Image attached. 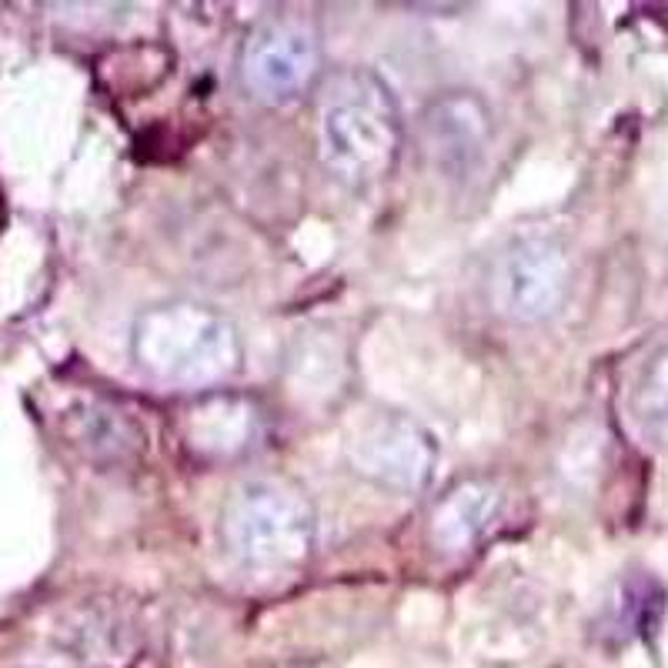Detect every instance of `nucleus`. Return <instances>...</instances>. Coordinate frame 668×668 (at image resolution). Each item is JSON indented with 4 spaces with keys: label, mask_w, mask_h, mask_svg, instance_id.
<instances>
[{
    "label": "nucleus",
    "mask_w": 668,
    "mask_h": 668,
    "mask_svg": "<svg viewBox=\"0 0 668 668\" xmlns=\"http://www.w3.org/2000/svg\"><path fill=\"white\" fill-rule=\"evenodd\" d=\"M134 361L160 385L211 388L241 368L237 327L194 301L157 304L134 324Z\"/></svg>",
    "instance_id": "nucleus-2"
},
{
    "label": "nucleus",
    "mask_w": 668,
    "mask_h": 668,
    "mask_svg": "<svg viewBox=\"0 0 668 668\" xmlns=\"http://www.w3.org/2000/svg\"><path fill=\"white\" fill-rule=\"evenodd\" d=\"M422 144L442 175H471L488 147L485 104L475 94H448L435 101L422 118Z\"/></svg>",
    "instance_id": "nucleus-7"
},
{
    "label": "nucleus",
    "mask_w": 668,
    "mask_h": 668,
    "mask_svg": "<svg viewBox=\"0 0 668 668\" xmlns=\"http://www.w3.org/2000/svg\"><path fill=\"white\" fill-rule=\"evenodd\" d=\"M628 417L645 438H668V345H661L628 388Z\"/></svg>",
    "instance_id": "nucleus-9"
},
{
    "label": "nucleus",
    "mask_w": 668,
    "mask_h": 668,
    "mask_svg": "<svg viewBox=\"0 0 668 668\" xmlns=\"http://www.w3.org/2000/svg\"><path fill=\"white\" fill-rule=\"evenodd\" d=\"M221 538L244 571L281 575L311 555L314 512L294 485L278 478H250L224 501Z\"/></svg>",
    "instance_id": "nucleus-3"
},
{
    "label": "nucleus",
    "mask_w": 668,
    "mask_h": 668,
    "mask_svg": "<svg viewBox=\"0 0 668 668\" xmlns=\"http://www.w3.org/2000/svg\"><path fill=\"white\" fill-rule=\"evenodd\" d=\"M571 291L568 247L552 234L515 237L491 265V308L515 324H542L555 318Z\"/></svg>",
    "instance_id": "nucleus-4"
},
{
    "label": "nucleus",
    "mask_w": 668,
    "mask_h": 668,
    "mask_svg": "<svg viewBox=\"0 0 668 668\" xmlns=\"http://www.w3.org/2000/svg\"><path fill=\"white\" fill-rule=\"evenodd\" d=\"M345 455L352 468L391 491H422L435 468V442L398 411L361 414L348 428Z\"/></svg>",
    "instance_id": "nucleus-6"
},
{
    "label": "nucleus",
    "mask_w": 668,
    "mask_h": 668,
    "mask_svg": "<svg viewBox=\"0 0 668 668\" xmlns=\"http://www.w3.org/2000/svg\"><path fill=\"white\" fill-rule=\"evenodd\" d=\"M314 131L321 164L348 188L381 181L401 151V114L394 94L375 70L365 67L334 70L321 84Z\"/></svg>",
    "instance_id": "nucleus-1"
},
{
    "label": "nucleus",
    "mask_w": 668,
    "mask_h": 668,
    "mask_svg": "<svg viewBox=\"0 0 668 668\" xmlns=\"http://www.w3.org/2000/svg\"><path fill=\"white\" fill-rule=\"evenodd\" d=\"M501 512V488L488 478H468L455 485L432 509V542L442 552L471 548Z\"/></svg>",
    "instance_id": "nucleus-8"
},
{
    "label": "nucleus",
    "mask_w": 668,
    "mask_h": 668,
    "mask_svg": "<svg viewBox=\"0 0 668 668\" xmlns=\"http://www.w3.org/2000/svg\"><path fill=\"white\" fill-rule=\"evenodd\" d=\"M318 67V31L294 14H271L255 24L237 54L241 88L268 108H281L301 98L314 84Z\"/></svg>",
    "instance_id": "nucleus-5"
}]
</instances>
